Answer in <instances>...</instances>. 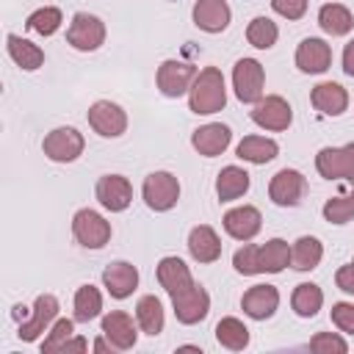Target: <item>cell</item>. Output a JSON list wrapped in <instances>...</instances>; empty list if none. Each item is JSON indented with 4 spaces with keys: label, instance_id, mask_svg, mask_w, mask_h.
Returning <instances> with one entry per match:
<instances>
[{
    "label": "cell",
    "instance_id": "cell-1",
    "mask_svg": "<svg viewBox=\"0 0 354 354\" xmlns=\"http://www.w3.org/2000/svg\"><path fill=\"white\" fill-rule=\"evenodd\" d=\"M188 105L194 113L207 116L216 113L227 105V88H224V75L218 66H205L196 72L191 88H188Z\"/></svg>",
    "mask_w": 354,
    "mask_h": 354
},
{
    "label": "cell",
    "instance_id": "cell-2",
    "mask_svg": "<svg viewBox=\"0 0 354 354\" xmlns=\"http://www.w3.org/2000/svg\"><path fill=\"white\" fill-rule=\"evenodd\" d=\"M141 196H144V202H147L149 210L166 213L180 199V183H177V177L171 171H152V174L144 177Z\"/></svg>",
    "mask_w": 354,
    "mask_h": 354
},
{
    "label": "cell",
    "instance_id": "cell-3",
    "mask_svg": "<svg viewBox=\"0 0 354 354\" xmlns=\"http://www.w3.org/2000/svg\"><path fill=\"white\" fill-rule=\"evenodd\" d=\"M66 41L80 50V53H94L102 47L105 41V22L94 14H86V11H77L69 22V30H66Z\"/></svg>",
    "mask_w": 354,
    "mask_h": 354
},
{
    "label": "cell",
    "instance_id": "cell-4",
    "mask_svg": "<svg viewBox=\"0 0 354 354\" xmlns=\"http://www.w3.org/2000/svg\"><path fill=\"white\" fill-rule=\"evenodd\" d=\"M72 235L86 249H102L111 241V221H105L97 210L83 207L72 218Z\"/></svg>",
    "mask_w": 354,
    "mask_h": 354
},
{
    "label": "cell",
    "instance_id": "cell-5",
    "mask_svg": "<svg viewBox=\"0 0 354 354\" xmlns=\"http://www.w3.org/2000/svg\"><path fill=\"white\" fill-rule=\"evenodd\" d=\"M263 86H266V72L260 66V61L254 58H241L232 66V88L235 97L241 102H257L263 97Z\"/></svg>",
    "mask_w": 354,
    "mask_h": 354
},
{
    "label": "cell",
    "instance_id": "cell-6",
    "mask_svg": "<svg viewBox=\"0 0 354 354\" xmlns=\"http://www.w3.org/2000/svg\"><path fill=\"white\" fill-rule=\"evenodd\" d=\"M83 147H86L83 133H77L75 127H55L41 141L44 155L50 160H55V163H72V160H77L83 155Z\"/></svg>",
    "mask_w": 354,
    "mask_h": 354
},
{
    "label": "cell",
    "instance_id": "cell-7",
    "mask_svg": "<svg viewBox=\"0 0 354 354\" xmlns=\"http://www.w3.org/2000/svg\"><path fill=\"white\" fill-rule=\"evenodd\" d=\"M252 122H254L257 127H263V130L279 133V130H288V127H290L293 111H290V105H288L285 97L268 94V97H260V100L254 102V108H252Z\"/></svg>",
    "mask_w": 354,
    "mask_h": 354
},
{
    "label": "cell",
    "instance_id": "cell-8",
    "mask_svg": "<svg viewBox=\"0 0 354 354\" xmlns=\"http://www.w3.org/2000/svg\"><path fill=\"white\" fill-rule=\"evenodd\" d=\"M171 307H174L177 321L185 324V326H191V324H199V321L207 318V313H210V296H207V290L202 285L194 282L185 290H180V293L171 296Z\"/></svg>",
    "mask_w": 354,
    "mask_h": 354
},
{
    "label": "cell",
    "instance_id": "cell-9",
    "mask_svg": "<svg viewBox=\"0 0 354 354\" xmlns=\"http://www.w3.org/2000/svg\"><path fill=\"white\" fill-rule=\"evenodd\" d=\"M55 318H58V299H55L53 293H41V296H36L33 310H30V318L19 321V329H17L19 340L33 343L41 332H47V329L55 324Z\"/></svg>",
    "mask_w": 354,
    "mask_h": 354
},
{
    "label": "cell",
    "instance_id": "cell-10",
    "mask_svg": "<svg viewBox=\"0 0 354 354\" xmlns=\"http://www.w3.org/2000/svg\"><path fill=\"white\" fill-rule=\"evenodd\" d=\"M307 194V180L296 169H279L268 183V196L279 207H296Z\"/></svg>",
    "mask_w": 354,
    "mask_h": 354
},
{
    "label": "cell",
    "instance_id": "cell-11",
    "mask_svg": "<svg viewBox=\"0 0 354 354\" xmlns=\"http://www.w3.org/2000/svg\"><path fill=\"white\" fill-rule=\"evenodd\" d=\"M315 169L326 180H354V141L346 147H324L315 155Z\"/></svg>",
    "mask_w": 354,
    "mask_h": 354
},
{
    "label": "cell",
    "instance_id": "cell-12",
    "mask_svg": "<svg viewBox=\"0 0 354 354\" xmlns=\"http://www.w3.org/2000/svg\"><path fill=\"white\" fill-rule=\"evenodd\" d=\"M196 77V69L188 64V61H177V58H169L158 66V88L163 97H183L188 94L191 83Z\"/></svg>",
    "mask_w": 354,
    "mask_h": 354
},
{
    "label": "cell",
    "instance_id": "cell-13",
    "mask_svg": "<svg viewBox=\"0 0 354 354\" xmlns=\"http://www.w3.org/2000/svg\"><path fill=\"white\" fill-rule=\"evenodd\" d=\"M88 124L102 138H119L127 130V113L122 111V105H116L111 100H97L88 108Z\"/></svg>",
    "mask_w": 354,
    "mask_h": 354
},
{
    "label": "cell",
    "instance_id": "cell-14",
    "mask_svg": "<svg viewBox=\"0 0 354 354\" xmlns=\"http://www.w3.org/2000/svg\"><path fill=\"white\" fill-rule=\"evenodd\" d=\"M94 194H97V202H100L105 210H111V213H122V210H127V205L133 202V185H130V180L122 177V174H102V177L97 180Z\"/></svg>",
    "mask_w": 354,
    "mask_h": 354
},
{
    "label": "cell",
    "instance_id": "cell-15",
    "mask_svg": "<svg viewBox=\"0 0 354 354\" xmlns=\"http://www.w3.org/2000/svg\"><path fill=\"white\" fill-rule=\"evenodd\" d=\"M329 64H332V47L324 39L315 36L301 39V44L296 47V66L304 75H321L329 69Z\"/></svg>",
    "mask_w": 354,
    "mask_h": 354
},
{
    "label": "cell",
    "instance_id": "cell-16",
    "mask_svg": "<svg viewBox=\"0 0 354 354\" xmlns=\"http://www.w3.org/2000/svg\"><path fill=\"white\" fill-rule=\"evenodd\" d=\"M221 224H224V230H227L230 238H235V241H252L260 232V227H263V216H260L257 207L241 205V207L227 210L224 218H221Z\"/></svg>",
    "mask_w": 354,
    "mask_h": 354
},
{
    "label": "cell",
    "instance_id": "cell-17",
    "mask_svg": "<svg viewBox=\"0 0 354 354\" xmlns=\"http://www.w3.org/2000/svg\"><path fill=\"white\" fill-rule=\"evenodd\" d=\"M102 285L113 299H127L138 288V268L127 260H113L102 271Z\"/></svg>",
    "mask_w": 354,
    "mask_h": 354
},
{
    "label": "cell",
    "instance_id": "cell-18",
    "mask_svg": "<svg viewBox=\"0 0 354 354\" xmlns=\"http://www.w3.org/2000/svg\"><path fill=\"white\" fill-rule=\"evenodd\" d=\"M230 141H232V130L221 122H207V124L196 127L194 136H191V147L205 158L221 155L230 147Z\"/></svg>",
    "mask_w": 354,
    "mask_h": 354
},
{
    "label": "cell",
    "instance_id": "cell-19",
    "mask_svg": "<svg viewBox=\"0 0 354 354\" xmlns=\"http://www.w3.org/2000/svg\"><path fill=\"white\" fill-rule=\"evenodd\" d=\"M191 17H194V25L199 30H205V33H221V30H227L232 11H230L227 0H196Z\"/></svg>",
    "mask_w": 354,
    "mask_h": 354
},
{
    "label": "cell",
    "instance_id": "cell-20",
    "mask_svg": "<svg viewBox=\"0 0 354 354\" xmlns=\"http://www.w3.org/2000/svg\"><path fill=\"white\" fill-rule=\"evenodd\" d=\"M241 307H243V313H246L249 318L266 321V318H271V315L277 313V307H279V290H277L274 285H252V288L243 293Z\"/></svg>",
    "mask_w": 354,
    "mask_h": 354
},
{
    "label": "cell",
    "instance_id": "cell-21",
    "mask_svg": "<svg viewBox=\"0 0 354 354\" xmlns=\"http://www.w3.org/2000/svg\"><path fill=\"white\" fill-rule=\"evenodd\" d=\"M102 335L113 343L116 351H127L136 346L138 340V332H136V324L127 313L122 310H111L105 318H102Z\"/></svg>",
    "mask_w": 354,
    "mask_h": 354
},
{
    "label": "cell",
    "instance_id": "cell-22",
    "mask_svg": "<svg viewBox=\"0 0 354 354\" xmlns=\"http://www.w3.org/2000/svg\"><path fill=\"white\" fill-rule=\"evenodd\" d=\"M310 102L324 116H340L348 108V91L335 80H324L310 91Z\"/></svg>",
    "mask_w": 354,
    "mask_h": 354
},
{
    "label": "cell",
    "instance_id": "cell-23",
    "mask_svg": "<svg viewBox=\"0 0 354 354\" xmlns=\"http://www.w3.org/2000/svg\"><path fill=\"white\" fill-rule=\"evenodd\" d=\"M188 252L196 263H216L221 257V241L213 227L199 224L188 232Z\"/></svg>",
    "mask_w": 354,
    "mask_h": 354
},
{
    "label": "cell",
    "instance_id": "cell-24",
    "mask_svg": "<svg viewBox=\"0 0 354 354\" xmlns=\"http://www.w3.org/2000/svg\"><path fill=\"white\" fill-rule=\"evenodd\" d=\"M158 282H160V288L169 293V296H174V293H180V290H185L188 285H194V277H191V268L180 260V257H163L160 263H158Z\"/></svg>",
    "mask_w": 354,
    "mask_h": 354
},
{
    "label": "cell",
    "instance_id": "cell-25",
    "mask_svg": "<svg viewBox=\"0 0 354 354\" xmlns=\"http://www.w3.org/2000/svg\"><path fill=\"white\" fill-rule=\"evenodd\" d=\"M6 47H8V55L17 66H22L25 72H33L44 64V50L39 44H33L30 39H22L17 33H8L6 36Z\"/></svg>",
    "mask_w": 354,
    "mask_h": 354
},
{
    "label": "cell",
    "instance_id": "cell-26",
    "mask_svg": "<svg viewBox=\"0 0 354 354\" xmlns=\"http://www.w3.org/2000/svg\"><path fill=\"white\" fill-rule=\"evenodd\" d=\"M249 171L241 166H224L216 177V194L221 202H232L249 191Z\"/></svg>",
    "mask_w": 354,
    "mask_h": 354
},
{
    "label": "cell",
    "instance_id": "cell-27",
    "mask_svg": "<svg viewBox=\"0 0 354 354\" xmlns=\"http://www.w3.org/2000/svg\"><path fill=\"white\" fill-rule=\"evenodd\" d=\"M235 152H238V158H241V160L263 166V163H268V160H274V158H277L279 147H277V141H274V138H266V136H246V138L238 144V149H235Z\"/></svg>",
    "mask_w": 354,
    "mask_h": 354
},
{
    "label": "cell",
    "instance_id": "cell-28",
    "mask_svg": "<svg viewBox=\"0 0 354 354\" xmlns=\"http://www.w3.org/2000/svg\"><path fill=\"white\" fill-rule=\"evenodd\" d=\"M136 321H138L141 332H147L149 337L160 335L163 332V324H166L160 299L158 296H141L138 304H136Z\"/></svg>",
    "mask_w": 354,
    "mask_h": 354
},
{
    "label": "cell",
    "instance_id": "cell-29",
    "mask_svg": "<svg viewBox=\"0 0 354 354\" xmlns=\"http://www.w3.org/2000/svg\"><path fill=\"white\" fill-rule=\"evenodd\" d=\"M318 25H321V30L329 33V36H346V33L354 28V17H351V11H348L346 6H340V3H326V6H321V11H318Z\"/></svg>",
    "mask_w": 354,
    "mask_h": 354
},
{
    "label": "cell",
    "instance_id": "cell-30",
    "mask_svg": "<svg viewBox=\"0 0 354 354\" xmlns=\"http://www.w3.org/2000/svg\"><path fill=\"white\" fill-rule=\"evenodd\" d=\"M321 257H324V246H321V241L313 238V235H301V238L290 246V266H293L296 271H313V268H318Z\"/></svg>",
    "mask_w": 354,
    "mask_h": 354
},
{
    "label": "cell",
    "instance_id": "cell-31",
    "mask_svg": "<svg viewBox=\"0 0 354 354\" xmlns=\"http://www.w3.org/2000/svg\"><path fill=\"white\" fill-rule=\"evenodd\" d=\"M290 266V246L282 238H271L260 246V274H279Z\"/></svg>",
    "mask_w": 354,
    "mask_h": 354
},
{
    "label": "cell",
    "instance_id": "cell-32",
    "mask_svg": "<svg viewBox=\"0 0 354 354\" xmlns=\"http://www.w3.org/2000/svg\"><path fill=\"white\" fill-rule=\"evenodd\" d=\"M321 304H324V290H321L318 285H313V282L296 285V290H293V296H290V307H293V313H296L299 318H313V315H318Z\"/></svg>",
    "mask_w": 354,
    "mask_h": 354
},
{
    "label": "cell",
    "instance_id": "cell-33",
    "mask_svg": "<svg viewBox=\"0 0 354 354\" xmlns=\"http://www.w3.org/2000/svg\"><path fill=\"white\" fill-rule=\"evenodd\" d=\"M216 340L230 351H241V348L249 346V329H246V324L241 318L227 315V318H221L216 324Z\"/></svg>",
    "mask_w": 354,
    "mask_h": 354
},
{
    "label": "cell",
    "instance_id": "cell-34",
    "mask_svg": "<svg viewBox=\"0 0 354 354\" xmlns=\"http://www.w3.org/2000/svg\"><path fill=\"white\" fill-rule=\"evenodd\" d=\"M102 313V296L94 285H80L75 293V321L88 324Z\"/></svg>",
    "mask_w": 354,
    "mask_h": 354
},
{
    "label": "cell",
    "instance_id": "cell-35",
    "mask_svg": "<svg viewBox=\"0 0 354 354\" xmlns=\"http://www.w3.org/2000/svg\"><path fill=\"white\" fill-rule=\"evenodd\" d=\"M277 36H279V28L268 17H254L246 25V41L257 50H271L277 44Z\"/></svg>",
    "mask_w": 354,
    "mask_h": 354
},
{
    "label": "cell",
    "instance_id": "cell-36",
    "mask_svg": "<svg viewBox=\"0 0 354 354\" xmlns=\"http://www.w3.org/2000/svg\"><path fill=\"white\" fill-rule=\"evenodd\" d=\"M64 22V14L61 8L55 6H44V8H36L30 17H28V30L39 33V36H53Z\"/></svg>",
    "mask_w": 354,
    "mask_h": 354
},
{
    "label": "cell",
    "instance_id": "cell-37",
    "mask_svg": "<svg viewBox=\"0 0 354 354\" xmlns=\"http://www.w3.org/2000/svg\"><path fill=\"white\" fill-rule=\"evenodd\" d=\"M324 218L329 224H346L354 218V191L343 194V196H332L324 202Z\"/></svg>",
    "mask_w": 354,
    "mask_h": 354
},
{
    "label": "cell",
    "instance_id": "cell-38",
    "mask_svg": "<svg viewBox=\"0 0 354 354\" xmlns=\"http://www.w3.org/2000/svg\"><path fill=\"white\" fill-rule=\"evenodd\" d=\"M232 266H235V271L243 274V277H254V274H260V246L243 241V246L232 254Z\"/></svg>",
    "mask_w": 354,
    "mask_h": 354
},
{
    "label": "cell",
    "instance_id": "cell-39",
    "mask_svg": "<svg viewBox=\"0 0 354 354\" xmlns=\"http://www.w3.org/2000/svg\"><path fill=\"white\" fill-rule=\"evenodd\" d=\"M72 335H75V321H72V318H55V324L50 326V335H47L44 343H41V354L58 351V346L66 343Z\"/></svg>",
    "mask_w": 354,
    "mask_h": 354
},
{
    "label": "cell",
    "instance_id": "cell-40",
    "mask_svg": "<svg viewBox=\"0 0 354 354\" xmlns=\"http://www.w3.org/2000/svg\"><path fill=\"white\" fill-rule=\"evenodd\" d=\"M310 351H315V354H346L348 343L335 332H318V335L310 337Z\"/></svg>",
    "mask_w": 354,
    "mask_h": 354
},
{
    "label": "cell",
    "instance_id": "cell-41",
    "mask_svg": "<svg viewBox=\"0 0 354 354\" xmlns=\"http://www.w3.org/2000/svg\"><path fill=\"white\" fill-rule=\"evenodd\" d=\"M332 324H335L340 332L354 335V304H348V301L332 304Z\"/></svg>",
    "mask_w": 354,
    "mask_h": 354
},
{
    "label": "cell",
    "instance_id": "cell-42",
    "mask_svg": "<svg viewBox=\"0 0 354 354\" xmlns=\"http://www.w3.org/2000/svg\"><path fill=\"white\" fill-rule=\"evenodd\" d=\"M271 8L285 19H301L307 14V0H271Z\"/></svg>",
    "mask_w": 354,
    "mask_h": 354
},
{
    "label": "cell",
    "instance_id": "cell-43",
    "mask_svg": "<svg viewBox=\"0 0 354 354\" xmlns=\"http://www.w3.org/2000/svg\"><path fill=\"white\" fill-rule=\"evenodd\" d=\"M335 282H337V288H340L343 293H351V296H354V263H348V266L337 268Z\"/></svg>",
    "mask_w": 354,
    "mask_h": 354
},
{
    "label": "cell",
    "instance_id": "cell-44",
    "mask_svg": "<svg viewBox=\"0 0 354 354\" xmlns=\"http://www.w3.org/2000/svg\"><path fill=\"white\" fill-rule=\"evenodd\" d=\"M88 348V343L83 340V337H69L66 343H61L58 346V354H69V351H86Z\"/></svg>",
    "mask_w": 354,
    "mask_h": 354
},
{
    "label": "cell",
    "instance_id": "cell-45",
    "mask_svg": "<svg viewBox=\"0 0 354 354\" xmlns=\"http://www.w3.org/2000/svg\"><path fill=\"white\" fill-rule=\"evenodd\" d=\"M343 72H346L348 77H354V39L343 47Z\"/></svg>",
    "mask_w": 354,
    "mask_h": 354
},
{
    "label": "cell",
    "instance_id": "cell-46",
    "mask_svg": "<svg viewBox=\"0 0 354 354\" xmlns=\"http://www.w3.org/2000/svg\"><path fill=\"white\" fill-rule=\"evenodd\" d=\"M94 351H97V354H105V351H116V348H113V343L102 335V337H97V340H94Z\"/></svg>",
    "mask_w": 354,
    "mask_h": 354
},
{
    "label": "cell",
    "instance_id": "cell-47",
    "mask_svg": "<svg viewBox=\"0 0 354 354\" xmlns=\"http://www.w3.org/2000/svg\"><path fill=\"white\" fill-rule=\"evenodd\" d=\"M11 315H14V318H17V321H25V318H28V307H22V304H17V307H14V313H11Z\"/></svg>",
    "mask_w": 354,
    "mask_h": 354
},
{
    "label": "cell",
    "instance_id": "cell-48",
    "mask_svg": "<svg viewBox=\"0 0 354 354\" xmlns=\"http://www.w3.org/2000/svg\"><path fill=\"white\" fill-rule=\"evenodd\" d=\"M351 263H354V260H351Z\"/></svg>",
    "mask_w": 354,
    "mask_h": 354
}]
</instances>
